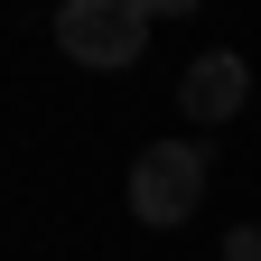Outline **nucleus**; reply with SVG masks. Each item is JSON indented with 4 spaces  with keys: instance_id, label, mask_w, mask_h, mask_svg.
Masks as SVG:
<instances>
[{
    "instance_id": "nucleus-1",
    "label": "nucleus",
    "mask_w": 261,
    "mask_h": 261,
    "mask_svg": "<svg viewBox=\"0 0 261 261\" xmlns=\"http://www.w3.org/2000/svg\"><path fill=\"white\" fill-rule=\"evenodd\" d=\"M56 47L75 65L121 75V65H140V47H149V10L140 0H65L56 10Z\"/></svg>"
},
{
    "instance_id": "nucleus-2",
    "label": "nucleus",
    "mask_w": 261,
    "mask_h": 261,
    "mask_svg": "<svg viewBox=\"0 0 261 261\" xmlns=\"http://www.w3.org/2000/svg\"><path fill=\"white\" fill-rule=\"evenodd\" d=\"M196 205H205V149L196 140H149L140 159H130V215L140 224H187Z\"/></svg>"
},
{
    "instance_id": "nucleus-3",
    "label": "nucleus",
    "mask_w": 261,
    "mask_h": 261,
    "mask_svg": "<svg viewBox=\"0 0 261 261\" xmlns=\"http://www.w3.org/2000/svg\"><path fill=\"white\" fill-rule=\"evenodd\" d=\"M177 103L196 112V121H233L243 103H252V65L233 56V47H205L187 65V84H177Z\"/></svg>"
},
{
    "instance_id": "nucleus-4",
    "label": "nucleus",
    "mask_w": 261,
    "mask_h": 261,
    "mask_svg": "<svg viewBox=\"0 0 261 261\" xmlns=\"http://www.w3.org/2000/svg\"><path fill=\"white\" fill-rule=\"evenodd\" d=\"M224 261H261V224H233L224 233Z\"/></svg>"
},
{
    "instance_id": "nucleus-5",
    "label": "nucleus",
    "mask_w": 261,
    "mask_h": 261,
    "mask_svg": "<svg viewBox=\"0 0 261 261\" xmlns=\"http://www.w3.org/2000/svg\"><path fill=\"white\" fill-rule=\"evenodd\" d=\"M149 19H187V10H205V0H140Z\"/></svg>"
}]
</instances>
